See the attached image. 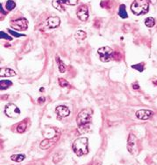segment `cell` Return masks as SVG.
I'll return each mask as SVG.
<instances>
[{
	"label": "cell",
	"mask_w": 157,
	"mask_h": 165,
	"mask_svg": "<svg viewBox=\"0 0 157 165\" xmlns=\"http://www.w3.org/2000/svg\"><path fill=\"white\" fill-rule=\"evenodd\" d=\"M57 61H58V67H59V72L62 73H64L66 72V66L65 65L62 63V60H60L59 57H57Z\"/></svg>",
	"instance_id": "603a6c76"
},
{
	"label": "cell",
	"mask_w": 157,
	"mask_h": 165,
	"mask_svg": "<svg viewBox=\"0 0 157 165\" xmlns=\"http://www.w3.org/2000/svg\"><path fill=\"white\" fill-rule=\"evenodd\" d=\"M55 111H56L59 118H66V117L70 116V109L68 107L64 106V105L57 106L56 109H55Z\"/></svg>",
	"instance_id": "7c38bea8"
},
{
	"label": "cell",
	"mask_w": 157,
	"mask_h": 165,
	"mask_svg": "<svg viewBox=\"0 0 157 165\" xmlns=\"http://www.w3.org/2000/svg\"><path fill=\"white\" fill-rule=\"evenodd\" d=\"M118 15H119L122 19H125V18L128 17L127 12H126V10H125V5H124V4H121V5H120L119 10H118Z\"/></svg>",
	"instance_id": "e0dca14e"
},
{
	"label": "cell",
	"mask_w": 157,
	"mask_h": 165,
	"mask_svg": "<svg viewBox=\"0 0 157 165\" xmlns=\"http://www.w3.org/2000/svg\"><path fill=\"white\" fill-rule=\"evenodd\" d=\"M39 91H41V92H43V91H44V88H43V87H42V88H41V89H39Z\"/></svg>",
	"instance_id": "4dcf8cb0"
},
{
	"label": "cell",
	"mask_w": 157,
	"mask_h": 165,
	"mask_svg": "<svg viewBox=\"0 0 157 165\" xmlns=\"http://www.w3.org/2000/svg\"><path fill=\"white\" fill-rule=\"evenodd\" d=\"M11 26L13 29L19 30V31H23L26 30L28 27V21L25 18L14 20L11 22Z\"/></svg>",
	"instance_id": "ba28073f"
},
{
	"label": "cell",
	"mask_w": 157,
	"mask_h": 165,
	"mask_svg": "<svg viewBox=\"0 0 157 165\" xmlns=\"http://www.w3.org/2000/svg\"><path fill=\"white\" fill-rule=\"evenodd\" d=\"M97 53L99 55L100 60L102 62H109L113 57V50L109 46L101 47L97 49Z\"/></svg>",
	"instance_id": "277c9868"
},
{
	"label": "cell",
	"mask_w": 157,
	"mask_h": 165,
	"mask_svg": "<svg viewBox=\"0 0 157 165\" xmlns=\"http://www.w3.org/2000/svg\"><path fill=\"white\" fill-rule=\"evenodd\" d=\"M57 140H58V138H55V139H45L40 143V148L41 149H47V148H51L54 144V142H56Z\"/></svg>",
	"instance_id": "4fadbf2b"
},
{
	"label": "cell",
	"mask_w": 157,
	"mask_h": 165,
	"mask_svg": "<svg viewBox=\"0 0 157 165\" xmlns=\"http://www.w3.org/2000/svg\"><path fill=\"white\" fill-rule=\"evenodd\" d=\"M153 114H154L153 111L149 110H140L136 111V117L141 120H147Z\"/></svg>",
	"instance_id": "8fae6325"
},
{
	"label": "cell",
	"mask_w": 157,
	"mask_h": 165,
	"mask_svg": "<svg viewBox=\"0 0 157 165\" xmlns=\"http://www.w3.org/2000/svg\"><path fill=\"white\" fill-rule=\"evenodd\" d=\"M74 153L77 156H82L89 153V147H88V139L87 138H79L76 140L72 146Z\"/></svg>",
	"instance_id": "7a4b0ae2"
},
{
	"label": "cell",
	"mask_w": 157,
	"mask_h": 165,
	"mask_svg": "<svg viewBox=\"0 0 157 165\" xmlns=\"http://www.w3.org/2000/svg\"><path fill=\"white\" fill-rule=\"evenodd\" d=\"M156 24V21H155V19L152 18V17H148L145 20V25L148 27V28H153Z\"/></svg>",
	"instance_id": "ffe728a7"
},
{
	"label": "cell",
	"mask_w": 157,
	"mask_h": 165,
	"mask_svg": "<svg viewBox=\"0 0 157 165\" xmlns=\"http://www.w3.org/2000/svg\"><path fill=\"white\" fill-rule=\"evenodd\" d=\"M5 7L8 11H12L15 7H16V3L13 0H8L6 2Z\"/></svg>",
	"instance_id": "44dd1931"
},
{
	"label": "cell",
	"mask_w": 157,
	"mask_h": 165,
	"mask_svg": "<svg viewBox=\"0 0 157 165\" xmlns=\"http://www.w3.org/2000/svg\"><path fill=\"white\" fill-rule=\"evenodd\" d=\"M92 118V110L90 109H84L79 112L77 123L78 130L82 133H86L90 129V122Z\"/></svg>",
	"instance_id": "6da1fadb"
},
{
	"label": "cell",
	"mask_w": 157,
	"mask_h": 165,
	"mask_svg": "<svg viewBox=\"0 0 157 165\" xmlns=\"http://www.w3.org/2000/svg\"><path fill=\"white\" fill-rule=\"evenodd\" d=\"M1 38H2V39H3V38H5V39H7V40H11V37L5 35L4 32H1Z\"/></svg>",
	"instance_id": "484cf974"
},
{
	"label": "cell",
	"mask_w": 157,
	"mask_h": 165,
	"mask_svg": "<svg viewBox=\"0 0 157 165\" xmlns=\"http://www.w3.org/2000/svg\"><path fill=\"white\" fill-rule=\"evenodd\" d=\"M26 129H27V121L26 120L22 121L21 123H19V124H18V126H17V132H20V133L24 132L26 131Z\"/></svg>",
	"instance_id": "d6986e66"
},
{
	"label": "cell",
	"mask_w": 157,
	"mask_h": 165,
	"mask_svg": "<svg viewBox=\"0 0 157 165\" xmlns=\"http://www.w3.org/2000/svg\"><path fill=\"white\" fill-rule=\"evenodd\" d=\"M5 115L11 118H17L20 115V110L13 103H9L4 109Z\"/></svg>",
	"instance_id": "52a82bcc"
},
{
	"label": "cell",
	"mask_w": 157,
	"mask_h": 165,
	"mask_svg": "<svg viewBox=\"0 0 157 165\" xmlns=\"http://www.w3.org/2000/svg\"><path fill=\"white\" fill-rule=\"evenodd\" d=\"M11 81H0V88L1 90H4L6 88H8L10 86H11Z\"/></svg>",
	"instance_id": "7402d4cb"
},
{
	"label": "cell",
	"mask_w": 157,
	"mask_h": 165,
	"mask_svg": "<svg viewBox=\"0 0 157 165\" xmlns=\"http://www.w3.org/2000/svg\"><path fill=\"white\" fill-rule=\"evenodd\" d=\"M133 68H135L136 70H140L141 72H142L143 71V65L142 64H141V65H133Z\"/></svg>",
	"instance_id": "d4e9b609"
},
{
	"label": "cell",
	"mask_w": 157,
	"mask_h": 165,
	"mask_svg": "<svg viewBox=\"0 0 157 165\" xmlns=\"http://www.w3.org/2000/svg\"><path fill=\"white\" fill-rule=\"evenodd\" d=\"M78 0H53L52 5L60 12H64L66 6H73L77 4Z\"/></svg>",
	"instance_id": "5b68a950"
},
{
	"label": "cell",
	"mask_w": 157,
	"mask_h": 165,
	"mask_svg": "<svg viewBox=\"0 0 157 165\" xmlns=\"http://www.w3.org/2000/svg\"><path fill=\"white\" fill-rule=\"evenodd\" d=\"M58 82H59L60 86H62V87H68V86H70V85H69V82H68L66 80L62 79V78H60V79L58 80Z\"/></svg>",
	"instance_id": "cb8c5ba5"
},
{
	"label": "cell",
	"mask_w": 157,
	"mask_h": 165,
	"mask_svg": "<svg viewBox=\"0 0 157 165\" xmlns=\"http://www.w3.org/2000/svg\"><path fill=\"white\" fill-rule=\"evenodd\" d=\"M127 149L129 153L133 156H137L138 154V140L134 134H129L127 140Z\"/></svg>",
	"instance_id": "8992f818"
},
{
	"label": "cell",
	"mask_w": 157,
	"mask_h": 165,
	"mask_svg": "<svg viewBox=\"0 0 157 165\" xmlns=\"http://www.w3.org/2000/svg\"><path fill=\"white\" fill-rule=\"evenodd\" d=\"M92 165H101V164H100V163H97H97H94Z\"/></svg>",
	"instance_id": "f546056e"
},
{
	"label": "cell",
	"mask_w": 157,
	"mask_h": 165,
	"mask_svg": "<svg viewBox=\"0 0 157 165\" xmlns=\"http://www.w3.org/2000/svg\"><path fill=\"white\" fill-rule=\"evenodd\" d=\"M16 76L15 71L10 68H2L0 72V77H13Z\"/></svg>",
	"instance_id": "9a60e30c"
},
{
	"label": "cell",
	"mask_w": 157,
	"mask_h": 165,
	"mask_svg": "<svg viewBox=\"0 0 157 165\" xmlns=\"http://www.w3.org/2000/svg\"><path fill=\"white\" fill-rule=\"evenodd\" d=\"M148 0H134L131 5V10L135 15H143L148 12Z\"/></svg>",
	"instance_id": "3957f363"
},
{
	"label": "cell",
	"mask_w": 157,
	"mask_h": 165,
	"mask_svg": "<svg viewBox=\"0 0 157 165\" xmlns=\"http://www.w3.org/2000/svg\"><path fill=\"white\" fill-rule=\"evenodd\" d=\"M75 38H76V40H77L78 41H82V40H84L86 38V33L84 31H82V30H78L75 34Z\"/></svg>",
	"instance_id": "2e32d148"
},
{
	"label": "cell",
	"mask_w": 157,
	"mask_h": 165,
	"mask_svg": "<svg viewBox=\"0 0 157 165\" xmlns=\"http://www.w3.org/2000/svg\"><path fill=\"white\" fill-rule=\"evenodd\" d=\"M77 15L81 21H86L89 19V11L86 5H81L77 10Z\"/></svg>",
	"instance_id": "30bf717a"
},
{
	"label": "cell",
	"mask_w": 157,
	"mask_h": 165,
	"mask_svg": "<svg viewBox=\"0 0 157 165\" xmlns=\"http://www.w3.org/2000/svg\"><path fill=\"white\" fill-rule=\"evenodd\" d=\"M133 89H139L140 88V86L138 85H136V84H133Z\"/></svg>",
	"instance_id": "f1b7e54d"
},
{
	"label": "cell",
	"mask_w": 157,
	"mask_h": 165,
	"mask_svg": "<svg viewBox=\"0 0 157 165\" xmlns=\"http://www.w3.org/2000/svg\"><path fill=\"white\" fill-rule=\"evenodd\" d=\"M43 136L46 139L59 138V130L54 127H47L43 132Z\"/></svg>",
	"instance_id": "9c48e42d"
},
{
	"label": "cell",
	"mask_w": 157,
	"mask_h": 165,
	"mask_svg": "<svg viewBox=\"0 0 157 165\" xmlns=\"http://www.w3.org/2000/svg\"><path fill=\"white\" fill-rule=\"evenodd\" d=\"M60 19L58 17H49L47 20V26L49 28H55L60 25Z\"/></svg>",
	"instance_id": "5bb4252c"
},
{
	"label": "cell",
	"mask_w": 157,
	"mask_h": 165,
	"mask_svg": "<svg viewBox=\"0 0 157 165\" xmlns=\"http://www.w3.org/2000/svg\"><path fill=\"white\" fill-rule=\"evenodd\" d=\"M9 32H10L12 36H17V37H19V36H25L24 35H19V34H17V33H15V32H13V31H11V30H9Z\"/></svg>",
	"instance_id": "4316f807"
},
{
	"label": "cell",
	"mask_w": 157,
	"mask_h": 165,
	"mask_svg": "<svg viewBox=\"0 0 157 165\" xmlns=\"http://www.w3.org/2000/svg\"><path fill=\"white\" fill-rule=\"evenodd\" d=\"M38 102H39V104H43L45 102V97H43V96L39 97V99H38Z\"/></svg>",
	"instance_id": "83f0119b"
},
{
	"label": "cell",
	"mask_w": 157,
	"mask_h": 165,
	"mask_svg": "<svg viewBox=\"0 0 157 165\" xmlns=\"http://www.w3.org/2000/svg\"><path fill=\"white\" fill-rule=\"evenodd\" d=\"M25 157H26V156H25L24 155H12V156H11V159L12 161L16 162V163H21L22 161H24Z\"/></svg>",
	"instance_id": "ac0fdd59"
}]
</instances>
